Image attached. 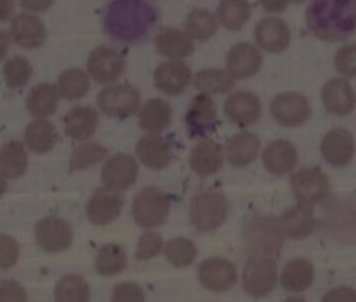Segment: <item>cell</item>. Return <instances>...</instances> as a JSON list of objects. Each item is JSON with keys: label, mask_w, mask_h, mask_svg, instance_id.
Listing matches in <instances>:
<instances>
[{"label": "cell", "mask_w": 356, "mask_h": 302, "mask_svg": "<svg viewBox=\"0 0 356 302\" xmlns=\"http://www.w3.org/2000/svg\"><path fill=\"white\" fill-rule=\"evenodd\" d=\"M227 217L225 196L216 189L197 192L191 202V221L200 231L218 228Z\"/></svg>", "instance_id": "cell-3"}, {"label": "cell", "mask_w": 356, "mask_h": 302, "mask_svg": "<svg viewBox=\"0 0 356 302\" xmlns=\"http://www.w3.org/2000/svg\"><path fill=\"white\" fill-rule=\"evenodd\" d=\"M4 79L8 88L18 89L28 84L32 75V67L29 61L21 56H14L4 64Z\"/></svg>", "instance_id": "cell-42"}, {"label": "cell", "mask_w": 356, "mask_h": 302, "mask_svg": "<svg viewBox=\"0 0 356 302\" xmlns=\"http://www.w3.org/2000/svg\"><path fill=\"white\" fill-rule=\"evenodd\" d=\"M138 164L135 159L125 153H118L107 160L102 171V180L106 188L121 192L128 189L136 180Z\"/></svg>", "instance_id": "cell-12"}, {"label": "cell", "mask_w": 356, "mask_h": 302, "mask_svg": "<svg viewBox=\"0 0 356 302\" xmlns=\"http://www.w3.org/2000/svg\"><path fill=\"white\" fill-rule=\"evenodd\" d=\"M291 186L300 202L316 203L323 200L328 193V180L318 168H302L291 178Z\"/></svg>", "instance_id": "cell-11"}, {"label": "cell", "mask_w": 356, "mask_h": 302, "mask_svg": "<svg viewBox=\"0 0 356 302\" xmlns=\"http://www.w3.org/2000/svg\"><path fill=\"white\" fill-rule=\"evenodd\" d=\"M321 100L328 113L346 116L356 106V93L346 79L334 78L323 86Z\"/></svg>", "instance_id": "cell-20"}, {"label": "cell", "mask_w": 356, "mask_h": 302, "mask_svg": "<svg viewBox=\"0 0 356 302\" xmlns=\"http://www.w3.org/2000/svg\"><path fill=\"white\" fill-rule=\"evenodd\" d=\"M261 160L270 173L275 175H285L295 168L298 163V152L291 142L277 139L263 149Z\"/></svg>", "instance_id": "cell-24"}, {"label": "cell", "mask_w": 356, "mask_h": 302, "mask_svg": "<svg viewBox=\"0 0 356 302\" xmlns=\"http://www.w3.org/2000/svg\"><path fill=\"white\" fill-rule=\"evenodd\" d=\"M195 86L200 93L221 95L234 89L235 78L224 70L209 68L195 75Z\"/></svg>", "instance_id": "cell-33"}, {"label": "cell", "mask_w": 356, "mask_h": 302, "mask_svg": "<svg viewBox=\"0 0 356 302\" xmlns=\"http://www.w3.org/2000/svg\"><path fill=\"white\" fill-rule=\"evenodd\" d=\"M300 1H303V0H289V3H300Z\"/></svg>", "instance_id": "cell-55"}, {"label": "cell", "mask_w": 356, "mask_h": 302, "mask_svg": "<svg viewBox=\"0 0 356 302\" xmlns=\"http://www.w3.org/2000/svg\"><path fill=\"white\" fill-rule=\"evenodd\" d=\"M163 248V238L160 234L149 231L140 235L136 249V257L139 260H149L160 253Z\"/></svg>", "instance_id": "cell-45"}, {"label": "cell", "mask_w": 356, "mask_h": 302, "mask_svg": "<svg viewBox=\"0 0 356 302\" xmlns=\"http://www.w3.org/2000/svg\"><path fill=\"white\" fill-rule=\"evenodd\" d=\"M54 298L60 302H85L89 299V285L79 276H65L57 283Z\"/></svg>", "instance_id": "cell-40"}, {"label": "cell", "mask_w": 356, "mask_h": 302, "mask_svg": "<svg viewBox=\"0 0 356 302\" xmlns=\"http://www.w3.org/2000/svg\"><path fill=\"white\" fill-rule=\"evenodd\" d=\"M8 189V185H7V181L0 175V196H3Z\"/></svg>", "instance_id": "cell-54"}, {"label": "cell", "mask_w": 356, "mask_h": 302, "mask_svg": "<svg viewBox=\"0 0 356 302\" xmlns=\"http://www.w3.org/2000/svg\"><path fill=\"white\" fill-rule=\"evenodd\" d=\"M227 71L235 79H246L256 75L263 64L259 49L248 42L234 45L227 54Z\"/></svg>", "instance_id": "cell-15"}, {"label": "cell", "mask_w": 356, "mask_h": 302, "mask_svg": "<svg viewBox=\"0 0 356 302\" xmlns=\"http://www.w3.org/2000/svg\"><path fill=\"white\" fill-rule=\"evenodd\" d=\"M224 113L238 127L253 125L261 114V103L256 93L239 90L229 95L224 103Z\"/></svg>", "instance_id": "cell-10"}, {"label": "cell", "mask_w": 356, "mask_h": 302, "mask_svg": "<svg viewBox=\"0 0 356 302\" xmlns=\"http://www.w3.org/2000/svg\"><path fill=\"white\" fill-rule=\"evenodd\" d=\"M14 42L24 49H36L46 40V28L33 14H18L10 26Z\"/></svg>", "instance_id": "cell-23"}, {"label": "cell", "mask_w": 356, "mask_h": 302, "mask_svg": "<svg viewBox=\"0 0 356 302\" xmlns=\"http://www.w3.org/2000/svg\"><path fill=\"white\" fill-rule=\"evenodd\" d=\"M86 67L89 75L100 84L117 79L125 68L124 57L108 46H99L88 57Z\"/></svg>", "instance_id": "cell-9"}, {"label": "cell", "mask_w": 356, "mask_h": 302, "mask_svg": "<svg viewBox=\"0 0 356 302\" xmlns=\"http://www.w3.org/2000/svg\"><path fill=\"white\" fill-rule=\"evenodd\" d=\"M136 156L152 170H160L168 166L172 157L170 145L159 135L142 138L136 145Z\"/></svg>", "instance_id": "cell-28"}, {"label": "cell", "mask_w": 356, "mask_h": 302, "mask_svg": "<svg viewBox=\"0 0 356 302\" xmlns=\"http://www.w3.org/2000/svg\"><path fill=\"white\" fill-rule=\"evenodd\" d=\"M217 17L224 28L238 31L250 17V6L248 0H221L217 7Z\"/></svg>", "instance_id": "cell-36"}, {"label": "cell", "mask_w": 356, "mask_h": 302, "mask_svg": "<svg viewBox=\"0 0 356 302\" xmlns=\"http://www.w3.org/2000/svg\"><path fill=\"white\" fill-rule=\"evenodd\" d=\"M39 246L49 252H60L67 249L72 242V230L70 224L54 216L42 218L35 228Z\"/></svg>", "instance_id": "cell-13"}, {"label": "cell", "mask_w": 356, "mask_h": 302, "mask_svg": "<svg viewBox=\"0 0 356 302\" xmlns=\"http://www.w3.org/2000/svg\"><path fill=\"white\" fill-rule=\"evenodd\" d=\"M14 10L13 0H0V22L7 21Z\"/></svg>", "instance_id": "cell-52"}, {"label": "cell", "mask_w": 356, "mask_h": 302, "mask_svg": "<svg viewBox=\"0 0 356 302\" xmlns=\"http://www.w3.org/2000/svg\"><path fill=\"white\" fill-rule=\"evenodd\" d=\"M25 142L35 153L51 150L56 142V132L51 122L44 118L29 122L25 129Z\"/></svg>", "instance_id": "cell-35"}, {"label": "cell", "mask_w": 356, "mask_h": 302, "mask_svg": "<svg viewBox=\"0 0 356 302\" xmlns=\"http://www.w3.org/2000/svg\"><path fill=\"white\" fill-rule=\"evenodd\" d=\"M58 92L50 84H40L35 86L28 96L26 107L35 117H46L56 111L58 104Z\"/></svg>", "instance_id": "cell-34"}, {"label": "cell", "mask_w": 356, "mask_h": 302, "mask_svg": "<svg viewBox=\"0 0 356 302\" xmlns=\"http://www.w3.org/2000/svg\"><path fill=\"white\" fill-rule=\"evenodd\" d=\"M217 124L216 106L210 96L206 93L196 95L186 111V125L191 136H206Z\"/></svg>", "instance_id": "cell-19"}, {"label": "cell", "mask_w": 356, "mask_h": 302, "mask_svg": "<svg viewBox=\"0 0 356 302\" xmlns=\"http://www.w3.org/2000/svg\"><path fill=\"white\" fill-rule=\"evenodd\" d=\"M28 166V156L24 145L18 141L6 142L0 149V174L6 178L21 177Z\"/></svg>", "instance_id": "cell-32"}, {"label": "cell", "mask_w": 356, "mask_h": 302, "mask_svg": "<svg viewBox=\"0 0 356 302\" xmlns=\"http://www.w3.org/2000/svg\"><path fill=\"white\" fill-rule=\"evenodd\" d=\"M197 251L195 244L188 238H172L164 245V256L165 259L177 266V267H185L193 263L196 259Z\"/></svg>", "instance_id": "cell-41"}, {"label": "cell", "mask_w": 356, "mask_h": 302, "mask_svg": "<svg viewBox=\"0 0 356 302\" xmlns=\"http://www.w3.org/2000/svg\"><path fill=\"white\" fill-rule=\"evenodd\" d=\"M314 278V267L306 259L289 260L281 273V285L289 292H302L307 289Z\"/></svg>", "instance_id": "cell-30"}, {"label": "cell", "mask_w": 356, "mask_h": 302, "mask_svg": "<svg viewBox=\"0 0 356 302\" xmlns=\"http://www.w3.org/2000/svg\"><path fill=\"white\" fill-rule=\"evenodd\" d=\"M260 150V141L254 134L241 132L227 141L225 152L229 164L245 167L254 161Z\"/></svg>", "instance_id": "cell-27"}, {"label": "cell", "mask_w": 356, "mask_h": 302, "mask_svg": "<svg viewBox=\"0 0 356 302\" xmlns=\"http://www.w3.org/2000/svg\"><path fill=\"white\" fill-rule=\"evenodd\" d=\"M254 40L257 46L270 51L281 53L291 42V33L286 22L278 17H266L254 26Z\"/></svg>", "instance_id": "cell-17"}, {"label": "cell", "mask_w": 356, "mask_h": 302, "mask_svg": "<svg viewBox=\"0 0 356 302\" xmlns=\"http://www.w3.org/2000/svg\"><path fill=\"white\" fill-rule=\"evenodd\" d=\"M189 163L192 170L200 177H209L216 174L222 163L224 153L221 146L213 139H203L192 149Z\"/></svg>", "instance_id": "cell-25"}, {"label": "cell", "mask_w": 356, "mask_h": 302, "mask_svg": "<svg viewBox=\"0 0 356 302\" xmlns=\"http://www.w3.org/2000/svg\"><path fill=\"white\" fill-rule=\"evenodd\" d=\"M171 106L163 99H150L139 111V125L149 134H159L171 121Z\"/></svg>", "instance_id": "cell-31"}, {"label": "cell", "mask_w": 356, "mask_h": 302, "mask_svg": "<svg viewBox=\"0 0 356 302\" xmlns=\"http://www.w3.org/2000/svg\"><path fill=\"white\" fill-rule=\"evenodd\" d=\"M154 13L146 0H114L107 11L106 26L117 39L136 40L154 24Z\"/></svg>", "instance_id": "cell-2"}, {"label": "cell", "mask_w": 356, "mask_h": 302, "mask_svg": "<svg viewBox=\"0 0 356 302\" xmlns=\"http://www.w3.org/2000/svg\"><path fill=\"white\" fill-rule=\"evenodd\" d=\"M270 111L278 124L293 128L302 125L309 118L310 104L303 95L298 92H285L273 99Z\"/></svg>", "instance_id": "cell-7"}, {"label": "cell", "mask_w": 356, "mask_h": 302, "mask_svg": "<svg viewBox=\"0 0 356 302\" xmlns=\"http://www.w3.org/2000/svg\"><path fill=\"white\" fill-rule=\"evenodd\" d=\"M90 82L88 75L78 68L64 71L57 82V92L64 99H79L88 93Z\"/></svg>", "instance_id": "cell-39"}, {"label": "cell", "mask_w": 356, "mask_h": 302, "mask_svg": "<svg viewBox=\"0 0 356 302\" xmlns=\"http://www.w3.org/2000/svg\"><path fill=\"white\" fill-rule=\"evenodd\" d=\"M238 278L234 263L224 257H210L203 260L197 267L199 283L214 292L228 291L235 285Z\"/></svg>", "instance_id": "cell-8"}, {"label": "cell", "mask_w": 356, "mask_h": 302, "mask_svg": "<svg viewBox=\"0 0 356 302\" xmlns=\"http://www.w3.org/2000/svg\"><path fill=\"white\" fill-rule=\"evenodd\" d=\"M277 224L284 237L291 239H303L314 230V216L310 203L300 202L286 210Z\"/></svg>", "instance_id": "cell-22"}, {"label": "cell", "mask_w": 356, "mask_h": 302, "mask_svg": "<svg viewBox=\"0 0 356 302\" xmlns=\"http://www.w3.org/2000/svg\"><path fill=\"white\" fill-rule=\"evenodd\" d=\"M325 301H352L356 299V292L350 288H338V289H332L330 294H327L324 296Z\"/></svg>", "instance_id": "cell-49"}, {"label": "cell", "mask_w": 356, "mask_h": 302, "mask_svg": "<svg viewBox=\"0 0 356 302\" xmlns=\"http://www.w3.org/2000/svg\"><path fill=\"white\" fill-rule=\"evenodd\" d=\"M277 283V264L267 256H252L242 273V287L245 292L254 298L270 294Z\"/></svg>", "instance_id": "cell-5"}, {"label": "cell", "mask_w": 356, "mask_h": 302, "mask_svg": "<svg viewBox=\"0 0 356 302\" xmlns=\"http://www.w3.org/2000/svg\"><path fill=\"white\" fill-rule=\"evenodd\" d=\"M320 152L328 164L343 167L355 154L353 135L345 128H334L324 135L320 143Z\"/></svg>", "instance_id": "cell-14"}, {"label": "cell", "mask_w": 356, "mask_h": 302, "mask_svg": "<svg viewBox=\"0 0 356 302\" xmlns=\"http://www.w3.org/2000/svg\"><path fill=\"white\" fill-rule=\"evenodd\" d=\"M107 154H108V150L99 143L89 142V143L78 145L72 152L70 168L71 170L85 168L90 164L102 161L104 157H107Z\"/></svg>", "instance_id": "cell-43"}, {"label": "cell", "mask_w": 356, "mask_h": 302, "mask_svg": "<svg viewBox=\"0 0 356 302\" xmlns=\"http://www.w3.org/2000/svg\"><path fill=\"white\" fill-rule=\"evenodd\" d=\"M25 289L13 280H6L0 284V301H25Z\"/></svg>", "instance_id": "cell-48"}, {"label": "cell", "mask_w": 356, "mask_h": 302, "mask_svg": "<svg viewBox=\"0 0 356 302\" xmlns=\"http://www.w3.org/2000/svg\"><path fill=\"white\" fill-rule=\"evenodd\" d=\"M96 271L100 276H114L127 267V255L120 245H104L95 260Z\"/></svg>", "instance_id": "cell-38"}, {"label": "cell", "mask_w": 356, "mask_h": 302, "mask_svg": "<svg viewBox=\"0 0 356 302\" xmlns=\"http://www.w3.org/2000/svg\"><path fill=\"white\" fill-rule=\"evenodd\" d=\"M19 248L14 238L0 234V269L6 270L14 266L18 260Z\"/></svg>", "instance_id": "cell-46"}, {"label": "cell", "mask_w": 356, "mask_h": 302, "mask_svg": "<svg viewBox=\"0 0 356 302\" xmlns=\"http://www.w3.org/2000/svg\"><path fill=\"white\" fill-rule=\"evenodd\" d=\"M282 232L277 224V220L256 218L249 224L246 231V241L249 249L256 253H275L282 244Z\"/></svg>", "instance_id": "cell-16"}, {"label": "cell", "mask_w": 356, "mask_h": 302, "mask_svg": "<svg viewBox=\"0 0 356 302\" xmlns=\"http://www.w3.org/2000/svg\"><path fill=\"white\" fill-rule=\"evenodd\" d=\"M122 209L121 196L108 188H99L90 196L86 212L88 218L97 225H106L114 221Z\"/></svg>", "instance_id": "cell-21"}, {"label": "cell", "mask_w": 356, "mask_h": 302, "mask_svg": "<svg viewBox=\"0 0 356 302\" xmlns=\"http://www.w3.org/2000/svg\"><path fill=\"white\" fill-rule=\"evenodd\" d=\"M97 104L100 111L108 117L127 118L138 111L140 95L134 86L124 84L113 85L99 93Z\"/></svg>", "instance_id": "cell-6"}, {"label": "cell", "mask_w": 356, "mask_h": 302, "mask_svg": "<svg viewBox=\"0 0 356 302\" xmlns=\"http://www.w3.org/2000/svg\"><path fill=\"white\" fill-rule=\"evenodd\" d=\"M170 212L167 195L154 186L140 189L132 200V217L138 225L153 228L161 225Z\"/></svg>", "instance_id": "cell-4"}, {"label": "cell", "mask_w": 356, "mask_h": 302, "mask_svg": "<svg viewBox=\"0 0 356 302\" xmlns=\"http://www.w3.org/2000/svg\"><path fill=\"white\" fill-rule=\"evenodd\" d=\"M153 79L154 86L163 93L179 95L188 88L192 79V72L182 61H164L156 67Z\"/></svg>", "instance_id": "cell-18"}, {"label": "cell", "mask_w": 356, "mask_h": 302, "mask_svg": "<svg viewBox=\"0 0 356 302\" xmlns=\"http://www.w3.org/2000/svg\"><path fill=\"white\" fill-rule=\"evenodd\" d=\"M99 117L92 107H74L64 117V131L72 139L90 138L97 128Z\"/></svg>", "instance_id": "cell-29"}, {"label": "cell", "mask_w": 356, "mask_h": 302, "mask_svg": "<svg viewBox=\"0 0 356 302\" xmlns=\"http://www.w3.org/2000/svg\"><path fill=\"white\" fill-rule=\"evenodd\" d=\"M218 28V22L216 17L204 10V8H196L186 17L185 21V31L186 33L196 40L204 42L209 40Z\"/></svg>", "instance_id": "cell-37"}, {"label": "cell", "mask_w": 356, "mask_h": 302, "mask_svg": "<svg viewBox=\"0 0 356 302\" xmlns=\"http://www.w3.org/2000/svg\"><path fill=\"white\" fill-rule=\"evenodd\" d=\"M259 1H260L261 7L270 13L284 11L289 4V0H259Z\"/></svg>", "instance_id": "cell-51"}, {"label": "cell", "mask_w": 356, "mask_h": 302, "mask_svg": "<svg viewBox=\"0 0 356 302\" xmlns=\"http://www.w3.org/2000/svg\"><path fill=\"white\" fill-rule=\"evenodd\" d=\"M154 45L161 56L171 60H179L193 53L192 38L177 28H163L157 33Z\"/></svg>", "instance_id": "cell-26"}, {"label": "cell", "mask_w": 356, "mask_h": 302, "mask_svg": "<svg viewBox=\"0 0 356 302\" xmlns=\"http://www.w3.org/2000/svg\"><path fill=\"white\" fill-rule=\"evenodd\" d=\"M334 64L343 77H356V42L341 47L335 53Z\"/></svg>", "instance_id": "cell-44"}, {"label": "cell", "mask_w": 356, "mask_h": 302, "mask_svg": "<svg viewBox=\"0 0 356 302\" xmlns=\"http://www.w3.org/2000/svg\"><path fill=\"white\" fill-rule=\"evenodd\" d=\"M306 22L321 40H343L356 32V0H312Z\"/></svg>", "instance_id": "cell-1"}, {"label": "cell", "mask_w": 356, "mask_h": 302, "mask_svg": "<svg viewBox=\"0 0 356 302\" xmlns=\"http://www.w3.org/2000/svg\"><path fill=\"white\" fill-rule=\"evenodd\" d=\"M10 47V35L0 29V60H3Z\"/></svg>", "instance_id": "cell-53"}, {"label": "cell", "mask_w": 356, "mask_h": 302, "mask_svg": "<svg viewBox=\"0 0 356 302\" xmlns=\"http://www.w3.org/2000/svg\"><path fill=\"white\" fill-rule=\"evenodd\" d=\"M21 7H24L25 10L33 11V13H39V11H44L47 10L53 0H18Z\"/></svg>", "instance_id": "cell-50"}, {"label": "cell", "mask_w": 356, "mask_h": 302, "mask_svg": "<svg viewBox=\"0 0 356 302\" xmlns=\"http://www.w3.org/2000/svg\"><path fill=\"white\" fill-rule=\"evenodd\" d=\"M145 295L142 289L134 283L118 284L114 289L113 301H143Z\"/></svg>", "instance_id": "cell-47"}]
</instances>
